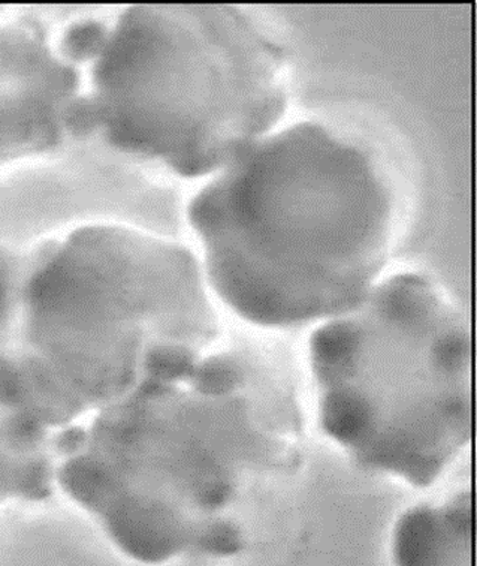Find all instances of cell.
<instances>
[{"label": "cell", "instance_id": "obj_7", "mask_svg": "<svg viewBox=\"0 0 477 566\" xmlns=\"http://www.w3.org/2000/svg\"><path fill=\"white\" fill-rule=\"evenodd\" d=\"M63 432L0 405V505L52 500L59 492Z\"/></svg>", "mask_w": 477, "mask_h": 566}, {"label": "cell", "instance_id": "obj_9", "mask_svg": "<svg viewBox=\"0 0 477 566\" xmlns=\"http://www.w3.org/2000/svg\"><path fill=\"white\" fill-rule=\"evenodd\" d=\"M6 20L7 15L0 12V78H2L3 59H6Z\"/></svg>", "mask_w": 477, "mask_h": 566}, {"label": "cell", "instance_id": "obj_6", "mask_svg": "<svg viewBox=\"0 0 477 566\" xmlns=\"http://www.w3.org/2000/svg\"><path fill=\"white\" fill-rule=\"evenodd\" d=\"M92 134L86 73L61 38L29 15H7L0 78V172Z\"/></svg>", "mask_w": 477, "mask_h": 566}, {"label": "cell", "instance_id": "obj_8", "mask_svg": "<svg viewBox=\"0 0 477 566\" xmlns=\"http://www.w3.org/2000/svg\"><path fill=\"white\" fill-rule=\"evenodd\" d=\"M470 490L443 502L405 511L391 535V557L399 565H471Z\"/></svg>", "mask_w": 477, "mask_h": 566}, {"label": "cell", "instance_id": "obj_1", "mask_svg": "<svg viewBox=\"0 0 477 566\" xmlns=\"http://www.w3.org/2000/svg\"><path fill=\"white\" fill-rule=\"evenodd\" d=\"M306 432L294 388L236 350H211L63 432L59 492L124 559H232L297 479Z\"/></svg>", "mask_w": 477, "mask_h": 566}, {"label": "cell", "instance_id": "obj_5", "mask_svg": "<svg viewBox=\"0 0 477 566\" xmlns=\"http://www.w3.org/2000/svg\"><path fill=\"white\" fill-rule=\"evenodd\" d=\"M308 360L320 429L365 471L426 489L467 450L470 321L432 277L380 279L354 306L316 325Z\"/></svg>", "mask_w": 477, "mask_h": 566}, {"label": "cell", "instance_id": "obj_3", "mask_svg": "<svg viewBox=\"0 0 477 566\" xmlns=\"http://www.w3.org/2000/svg\"><path fill=\"white\" fill-rule=\"evenodd\" d=\"M186 217L216 303L253 327L290 329L348 311L385 276L403 201L370 143L307 120L204 180Z\"/></svg>", "mask_w": 477, "mask_h": 566}, {"label": "cell", "instance_id": "obj_2", "mask_svg": "<svg viewBox=\"0 0 477 566\" xmlns=\"http://www.w3.org/2000/svg\"><path fill=\"white\" fill-rule=\"evenodd\" d=\"M221 335L197 252L124 222L0 242V405L77 424L188 374Z\"/></svg>", "mask_w": 477, "mask_h": 566}, {"label": "cell", "instance_id": "obj_4", "mask_svg": "<svg viewBox=\"0 0 477 566\" xmlns=\"http://www.w3.org/2000/svg\"><path fill=\"white\" fill-rule=\"evenodd\" d=\"M62 38L86 73L92 134L183 179L216 175L288 109V49L247 8L134 6Z\"/></svg>", "mask_w": 477, "mask_h": 566}]
</instances>
